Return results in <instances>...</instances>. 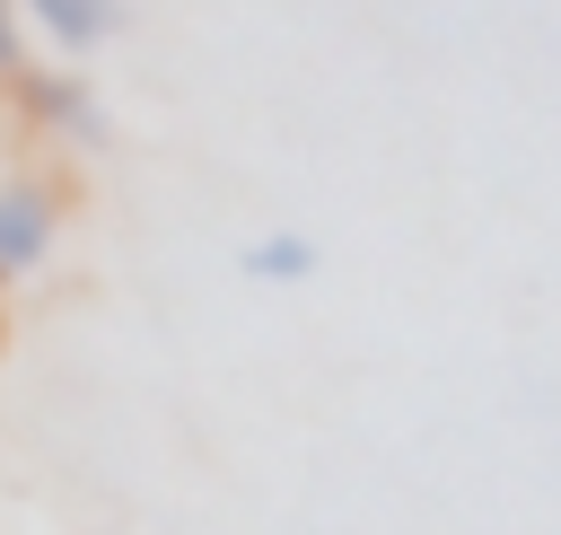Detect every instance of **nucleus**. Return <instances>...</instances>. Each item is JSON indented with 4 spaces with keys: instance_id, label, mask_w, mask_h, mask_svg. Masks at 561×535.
<instances>
[{
    "instance_id": "nucleus-1",
    "label": "nucleus",
    "mask_w": 561,
    "mask_h": 535,
    "mask_svg": "<svg viewBox=\"0 0 561 535\" xmlns=\"http://www.w3.org/2000/svg\"><path fill=\"white\" fill-rule=\"evenodd\" d=\"M9 105H18V123H26L35 140H53V149H105V96H96L70 61H26V70L9 79Z\"/></svg>"
},
{
    "instance_id": "nucleus-3",
    "label": "nucleus",
    "mask_w": 561,
    "mask_h": 535,
    "mask_svg": "<svg viewBox=\"0 0 561 535\" xmlns=\"http://www.w3.org/2000/svg\"><path fill=\"white\" fill-rule=\"evenodd\" d=\"M18 18H26V35H44L61 61H88V53H105V44L131 26V0H18Z\"/></svg>"
},
{
    "instance_id": "nucleus-5",
    "label": "nucleus",
    "mask_w": 561,
    "mask_h": 535,
    "mask_svg": "<svg viewBox=\"0 0 561 535\" xmlns=\"http://www.w3.org/2000/svg\"><path fill=\"white\" fill-rule=\"evenodd\" d=\"M26 70V18H18V0H0V79H18Z\"/></svg>"
},
{
    "instance_id": "nucleus-4",
    "label": "nucleus",
    "mask_w": 561,
    "mask_h": 535,
    "mask_svg": "<svg viewBox=\"0 0 561 535\" xmlns=\"http://www.w3.org/2000/svg\"><path fill=\"white\" fill-rule=\"evenodd\" d=\"M237 272H245V281H263V289L316 281V237H307V228H254V237H245V254H237Z\"/></svg>"
},
{
    "instance_id": "nucleus-2",
    "label": "nucleus",
    "mask_w": 561,
    "mask_h": 535,
    "mask_svg": "<svg viewBox=\"0 0 561 535\" xmlns=\"http://www.w3.org/2000/svg\"><path fill=\"white\" fill-rule=\"evenodd\" d=\"M61 246V184L35 167H0V281L44 272Z\"/></svg>"
}]
</instances>
